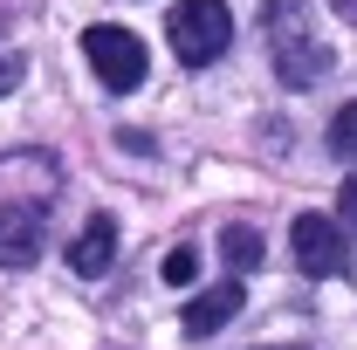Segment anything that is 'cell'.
Masks as SVG:
<instances>
[{
  "instance_id": "6da1fadb",
  "label": "cell",
  "mask_w": 357,
  "mask_h": 350,
  "mask_svg": "<svg viewBox=\"0 0 357 350\" xmlns=\"http://www.w3.org/2000/svg\"><path fill=\"white\" fill-rule=\"evenodd\" d=\"M261 35H268V55H275V76L289 89H310L330 76V48L316 35L310 0H261Z\"/></svg>"
},
{
  "instance_id": "7a4b0ae2",
  "label": "cell",
  "mask_w": 357,
  "mask_h": 350,
  "mask_svg": "<svg viewBox=\"0 0 357 350\" xmlns=\"http://www.w3.org/2000/svg\"><path fill=\"white\" fill-rule=\"evenodd\" d=\"M165 42L185 69H206V62H220L227 42H234V14H227V0H172V14H165Z\"/></svg>"
},
{
  "instance_id": "3957f363",
  "label": "cell",
  "mask_w": 357,
  "mask_h": 350,
  "mask_svg": "<svg viewBox=\"0 0 357 350\" xmlns=\"http://www.w3.org/2000/svg\"><path fill=\"white\" fill-rule=\"evenodd\" d=\"M83 55H89V69H96V83L117 89V96H131L144 83V69H151V55H144V42H137L131 28H89Z\"/></svg>"
},
{
  "instance_id": "277c9868",
  "label": "cell",
  "mask_w": 357,
  "mask_h": 350,
  "mask_svg": "<svg viewBox=\"0 0 357 350\" xmlns=\"http://www.w3.org/2000/svg\"><path fill=\"white\" fill-rule=\"evenodd\" d=\"M289 248H296V268L330 282V275H351V241H344V220H323V213H303L289 227Z\"/></svg>"
},
{
  "instance_id": "5b68a950",
  "label": "cell",
  "mask_w": 357,
  "mask_h": 350,
  "mask_svg": "<svg viewBox=\"0 0 357 350\" xmlns=\"http://www.w3.org/2000/svg\"><path fill=\"white\" fill-rule=\"evenodd\" d=\"M48 248V213L42 199H0V268H35Z\"/></svg>"
},
{
  "instance_id": "8992f818",
  "label": "cell",
  "mask_w": 357,
  "mask_h": 350,
  "mask_svg": "<svg viewBox=\"0 0 357 350\" xmlns=\"http://www.w3.org/2000/svg\"><path fill=\"white\" fill-rule=\"evenodd\" d=\"M241 303H248V289H241V275H227V282H213L206 296H192V303H185L178 330H185V337H213L220 323H234V316H241Z\"/></svg>"
},
{
  "instance_id": "52a82bcc",
  "label": "cell",
  "mask_w": 357,
  "mask_h": 350,
  "mask_svg": "<svg viewBox=\"0 0 357 350\" xmlns=\"http://www.w3.org/2000/svg\"><path fill=\"white\" fill-rule=\"evenodd\" d=\"M110 261H117V220H89L83 234H76V248H69V268L76 275H110Z\"/></svg>"
},
{
  "instance_id": "ba28073f",
  "label": "cell",
  "mask_w": 357,
  "mask_h": 350,
  "mask_svg": "<svg viewBox=\"0 0 357 350\" xmlns=\"http://www.w3.org/2000/svg\"><path fill=\"white\" fill-rule=\"evenodd\" d=\"M220 261L234 268V275H255V268H261V234H255V227H220Z\"/></svg>"
},
{
  "instance_id": "9c48e42d",
  "label": "cell",
  "mask_w": 357,
  "mask_h": 350,
  "mask_svg": "<svg viewBox=\"0 0 357 350\" xmlns=\"http://www.w3.org/2000/svg\"><path fill=\"white\" fill-rule=\"evenodd\" d=\"M330 151H337V158H357V103H344V110L330 117Z\"/></svg>"
},
{
  "instance_id": "30bf717a",
  "label": "cell",
  "mask_w": 357,
  "mask_h": 350,
  "mask_svg": "<svg viewBox=\"0 0 357 350\" xmlns=\"http://www.w3.org/2000/svg\"><path fill=\"white\" fill-rule=\"evenodd\" d=\"M192 275H199V254H192V248H172V254H165V282H172V289H185Z\"/></svg>"
},
{
  "instance_id": "8fae6325",
  "label": "cell",
  "mask_w": 357,
  "mask_h": 350,
  "mask_svg": "<svg viewBox=\"0 0 357 350\" xmlns=\"http://www.w3.org/2000/svg\"><path fill=\"white\" fill-rule=\"evenodd\" d=\"M21 76H28V69H21V55H0V96H7V89H21Z\"/></svg>"
},
{
  "instance_id": "7c38bea8",
  "label": "cell",
  "mask_w": 357,
  "mask_h": 350,
  "mask_svg": "<svg viewBox=\"0 0 357 350\" xmlns=\"http://www.w3.org/2000/svg\"><path fill=\"white\" fill-rule=\"evenodd\" d=\"M337 213H344V220H351V227H357V172L344 178V192H337Z\"/></svg>"
}]
</instances>
